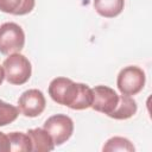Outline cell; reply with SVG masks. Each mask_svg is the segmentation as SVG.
I'll return each mask as SVG.
<instances>
[{
	"instance_id": "8992f818",
	"label": "cell",
	"mask_w": 152,
	"mask_h": 152,
	"mask_svg": "<svg viewBox=\"0 0 152 152\" xmlns=\"http://www.w3.org/2000/svg\"><path fill=\"white\" fill-rule=\"evenodd\" d=\"M46 106L44 94L38 89L25 90L18 99V108L20 113L27 118H36L40 115Z\"/></svg>"
},
{
	"instance_id": "ba28073f",
	"label": "cell",
	"mask_w": 152,
	"mask_h": 152,
	"mask_svg": "<svg viewBox=\"0 0 152 152\" xmlns=\"http://www.w3.org/2000/svg\"><path fill=\"white\" fill-rule=\"evenodd\" d=\"M31 139L32 151L34 152H49L55 148L53 140L51 135L42 127L31 128L26 132Z\"/></svg>"
},
{
	"instance_id": "2e32d148",
	"label": "cell",
	"mask_w": 152,
	"mask_h": 152,
	"mask_svg": "<svg viewBox=\"0 0 152 152\" xmlns=\"http://www.w3.org/2000/svg\"><path fill=\"white\" fill-rule=\"evenodd\" d=\"M4 80H5V72H4V68H2V65H0V86L2 84Z\"/></svg>"
},
{
	"instance_id": "8fae6325",
	"label": "cell",
	"mask_w": 152,
	"mask_h": 152,
	"mask_svg": "<svg viewBox=\"0 0 152 152\" xmlns=\"http://www.w3.org/2000/svg\"><path fill=\"white\" fill-rule=\"evenodd\" d=\"M125 7V0H94V8L103 18L118 17Z\"/></svg>"
},
{
	"instance_id": "52a82bcc",
	"label": "cell",
	"mask_w": 152,
	"mask_h": 152,
	"mask_svg": "<svg viewBox=\"0 0 152 152\" xmlns=\"http://www.w3.org/2000/svg\"><path fill=\"white\" fill-rule=\"evenodd\" d=\"M93 91V103L91 108L99 113L109 115L116 107L119 101V95L114 89L107 86H96L91 88Z\"/></svg>"
},
{
	"instance_id": "9c48e42d",
	"label": "cell",
	"mask_w": 152,
	"mask_h": 152,
	"mask_svg": "<svg viewBox=\"0 0 152 152\" xmlns=\"http://www.w3.org/2000/svg\"><path fill=\"white\" fill-rule=\"evenodd\" d=\"M138 110V104L132 96L128 95H119V101L115 109L108 115L115 120H126L132 118Z\"/></svg>"
},
{
	"instance_id": "7a4b0ae2",
	"label": "cell",
	"mask_w": 152,
	"mask_h": 152,
	"mask_svg": "<svg viewBox=\"0 0 152 152\" xmlns=\"http://www.w3.org/2000/svg\"><path fill=\"white\" fill-rule=\"evenodd\" d=\"M5 78L8 83L14 86H21L26 83L32 74V66L30 61L21 53H12L2 63Z\"/></svg>"
},
{
	"instance_id": "30bf717a",
	"label": "cell",
	"mask_w": 152,
	"mask_h": 152,
	"mask_svg": "<svg viewBox=\"0 0 152 152\" xmlns=\"http://www.w3.org/2000/svg\"><path fill=\"white\" fill-rule=\"evenodd\" d=\"M36 0H0V11L13 15H25L34 8Z\"/></svg>"
},
{
	"instance_id": "5b68a950",
	"label": "cell",
	"mask_w": 152,
	"mask_h": 152,
	"mask_svg": "<svg viewBox=\"0 0 152 152\" xmlns=\"http://www.w3.org/2000/svg\"><path fill=\"white\" fill-rule=\"evenodd\" d=\"M43 128L51 135L55 146H61L72 135L74 121L66 114H55L44 122Z\"/></svg>"
},
{
	"instance_id": "3957f363",
	"label": "cell",
	"mask_w": 152,
	"mask_h": 152,
	"mask_svg": "<svg viewBox=\"0 0 152 152\" xmlns=\"http://www.w3.org/2000/svg\"><path fill=\"white\" fill-rule=\"evenodd\" d=\"M146 82L145 72L137 65H127L120 70L116 78V87L122 95L133 96L139 94Z\"/></svg>"
},
{
	"instance_id": "7c38bea8",
	"label": "cell",
	"mask_w": 152,
	"mask_h": 152,
	"mask_svg": "<svg viewBox=\"0 0 152 152\" xmlns=\"http://www.w3.org/2000/svg\"><path fill=\"white\" fill-rule=\"evenodd\" d=\"M102 151L103 152H115V151L134 152L135 147L131 142V140H128L127 138H124V137H112V138H109L106 141V144L102 147Z\"/></svg>"
},
{
	"instance_id": "4fadbf2b",
	"label": "cell",
	"mask_w": 152,
	"mask_h": 152,
	"mask_svg": "<svg viewBox=\"0 0 152 152\" xmlns=\"http://www.w3.org/2000/svg\"><path fill=\"white\" fill-rule=\"evenodd\" d=\"M8 135L10 139V145H11V151L15 152H28L32 151V145H31V139L27 133L23 132H11Z\"/></svg>"
},
{
	"instance_id": "5bb4252c",
	"label": "cell",
	"mask_w": 152,
	"mask_h": 152,
	"mask_svg": "<svg viewBox=\"0 0 152 152\" xmlns=\"http://www.w3.org/2000/svg\"><path fill=\"white\" fill-rule=\"evenodd\" d=\"M19 113L20 110L18 107L7 103L4 100H0V127L15 121Z\"/></svg>"
},
{
	"instance_id": "6da1fadb",
	"label": "cell",
	"mask_w": 152,
	"mask_h": 152,
	"mask_svg": "<svg viewBox=\"0 0 152 152\" xmlns=\"http://www.w3.org/2000/svg\"><path fill=\"white\" fill-rule=\"evenodd\" d=\"M48 93L56 103L66 106L74 110L87 109L93 103L91 88L66 77L53 78L49 84Z\"/></svg>"
},
{
	"instance_id": "9a60e30c",
	"label": "cell",
	"mask_w": 152,
	"mask_h": 152,
	"mask_svg": "<svg viewBox=\"0 0 152 152\" xmlns=\"http://www.w3.org/2000/svg\"><path fill=\"white\" fill-rule=\"evenodd\" d=\"M10 151H11V145H10L8 135L5 134L4 132H0V152H10Z\"/></svg>"
},
{
	"instance_id": "277c9868",
	"label": "cell",
	"mask_w": 152,
	"mask_h": 152,
	"mask_svg": "<svg viewBox=\"0 0 152 152\" xmlns=\"http://www.w3.org/2000/svg\"><path fill=\"white\" fill-rule=\"evenodd\" d=\"M25 45V32L15 23L0 25V53L12 55L20 52Z\"/></svg>"
}]
</instances>
